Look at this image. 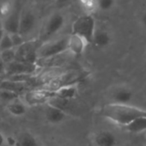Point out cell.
<instances>
[{
    "mask_svg": "<svg viewBox=\"0 0 146 146\" xmlns=\"http://www.w3.org/2000/svg\"><path fill=\"white\" fill-rule=\"evenodd\" d=\"M101 112L105 119L122 127L140 117L146 116V110L131 104H108L102 109Z\"/></svg>",
    "mask_w": 146,
    "mask_h": 146,
    "instance_id": "1",
    "label": "cell"
},
{
    "mask_svg": "<svg viewBox=\"0 0 146 146\" xmlns=\"http://www.w3.org/2000/svg\"><path fill=\"white\" fill-rule=\"evenodd\" d=\"M96 23L92 15H83L77 18L72 25V33L84 38L92 44L94 35L96 32Z\"/></svg>",
    "mask_w": 146,
    "mask_h": 146,
    "instance_id": "2",
    "label": "cell"
},
{
    "mask_svg": "<svg viewBox=\"0 0 146 146\" xmlns=\"http://www.w3.org/2000/svg\"><path fill=\"white\" fill-rule=\"evenodd\" d=\"M68 41L69 36H65L63 38L43 43L39 46L37 51L38 58L47 59L65 52L68 50Z\"/></svg>",
    "mask_w": 146,
    "mask_h": 146,
    "instance_id": "3",
    "label": "cell"
},
{
    "mask_svg": "<svg viewBox=\"0 0 146 146\" xmlns=\"http://www.w3.org/2000/svg\"><path fill=\"white\" fill-rule=\"evenodd\" d=\"M65 24V17L60 12H55L49 16L40 33V38L47 40L56 33H58Z\"/></svg>",
    "mask_w": 146,
    "mask_h": 146,
    "instance_id": "4",
    "label": "cell"
},
{
    "mask_svg": "<svg viewBox=\"0 0 146 146\" xmlns=\"http://www.w3.org/2000/svg\"><path fill=\"white\" fill-rule=\"evenodd\" d=\"M134 93L131 87L126 85H119L112 89L108 92V98L111 103L116 104H130V102L133 99Z\"/></svg>",
    "mask_w": 146,
    "mask_h": 146,
    "instance_id": "5",
    "label": "cell"
},
{
    "mask_svg": "<svg viewBox=\"0 0 146 146\" xmlns=\"http://www.w3.org/2000/svg\"><path fill=\"white\" fill-rule=\"evenodd\" d=\"M37 69L36 64L15 60L6 65V74L12 76H30Z\"/></svg>",
    "mask_w": 146,
    "mask_h": 146,
    "instance_id": "6",
    "label": "cell"
},
{
    "mask_svg": "<svg viewBox=\"0 0 146 146\" xmlns=\"http://www.w3.org/2000/svg\"><path fill=\"white\" fill-rule=\"evenodd\" d=\"M38 49L39 47H36L34 42H25L22 45L15 49L16 60L35 64V61L38 58Z\"/></svg>",
    "mask_w": 146,
    "mask_h": 146,
    "instance_id": "7",
    "label": "cell"
},
{
    "mask_svg": "<svg viewBox=\"0 0 146 146\" xmlns=\"http://www.w3.org/2000/svg\"><path fill=\"white\" fill-rule=\"evenodd\" d=\"M54 92L50 90H34L26 93L25 101L30 105H38L48 103L53 97Z\"/></svg>",
    "mask_w": 146,
    "mask_h": 146,
    "instance_id": "8",
    "label": "cell"
},
{
    "mask_svg": "<svg viewBox=\"0 0 146 146\" xmlns=\"http://www.w3.org/2000/svg\"><path fill=\"white\" fill-rule=\"evenodd\" d=\"M22 10L17 7H15L12 12L4 18L3 27L5 33L9 34L19 33L20 21H21Z\"/></svg>",
    "mask_w": 146,
    "mask_h": 146,
    "instance_id": "9",
    "label": "cell"
},
{
    "mask_svg": "<svg viewBox=\"0 0 146 146\" xmlns=\"http://www.w3.org/2000/svg\"><path fill=\"white\" fill-rule=\"evenodd\" d=\"M69 115L66 112L54 105L46 104L45 108V118L50 124L58 125L64 122Z\"/></svg>",
    "mask_w": 146,
    "mask_h": 146,
    "instance_id": "10",
    "label": "cell"
},
{
    "mask_svg": "<svg viewBox=\"0 0 146 146\" xmlns=\"http://www.w3.org/2000/svg\"><path fill=\"white\" fill-rule=\"evenodd\" d=\"M35 25H36V16L34 13L32 12L31 10L22 11L19 33L23 37L25 35H28L32 32Z\"/></svg>",
    "mask_w": 146,
    "mask_h": 146,
    "instance_id": "11",
    "label": "cell"
},
{
    "mask_svg": "<svg viewBox=\"0 0 146 146\" xmlns=\"http://www.w3.org/2000/svg\"><path fill=\"white\" fill-rule=\"evenodd\" d=\"M92 143L94 146H116L118 140L114 133L108 130H102L94 134Z\"/></svg>",
    "mask_w": 146,
    "mask_h": 146,
    "instance_id": "12",
    "label": "cell"
},
{
    "mask_svg": "<svg viewBox=\"0 0 146 146\" xmlns=\"http://www.w3.org/2000/svg\"><path fill=\"white\" fill-rule=\"evenodd\" d=\"M89 44V43L82 36L73 33L69 35L68 50L73 55H82Z\"/></svg>",
    "mask_w": 146,
    "mask_h": 146,
    "instance_id": "13",
    "label": "cell"
},
{
    "mask_svg": "<svg viewBox=\"0 0 146 146\" xmlns=\"http://www.w3.org/2000/svg\"><path fill=\"white\" fill-rule=\"evenodd\" d=\"M78 91V83H69L61 86L54 92V97L64 100H71L77 97Z\"/></svg>",
    "mask_w": 146,
    "mask_h": 146,
    "instance_id": "14",
    "label": "cell"
},
{
    "mask_svg": "<svg viewBox=\"0 0 146 146\" xmlns=\"http://www.w3.org/2000/svg\"><path fill=\"white\" fill-rule=\"evenodd\" d=\"M113 38L109 32L105 30H96L92 44L98 48H106L111 44Z\"/></svg>",
    "mask_w": 146,
    "mask_h": 146,
    "instance_id": "15",
    "label": "cell"
},
{
    "mask_svg": "<svg viewBox=\"0 0 146 146\" xmlns=\"http://www.w3.org/2000/svg\"><path fill=\"white\" fill-rule=\"evenodd\" d=\"M124 129L129 133H140L146 131V116L140 117L126 127H124Z\"/></svg>",
    "mask_w": 146,
    "mask_h": 146,
    "instance_id": "16",
    "label": "cell"
},
{
    "mask_svg": "<svg viewBox=\"0 0 146 146\" xmlns=\"http://www.w3.org/2000/svg\"><path fill=\"white\" fill-rule=\"evenodd\" d=\"M7 110L10 115L18 117V116H22L26 114L27 108L23 103H22L21 101L15 100V101H13V102L8 104Z\"/></svg>",
    "mask_w": 146,
    "mask_h": 146,
    "instance_id": "17",
    "label": "cell"
},
{
    "mask_svg": "<svg viewBox=\"0 0 146 146\" xmlns=\"http://www.w3.org/2000/svg\"><path fill=\"white\" fill-rule=\"evenodd\" d=\"M24 88H25V86L23 82H18V81H15L11 80H3L0 86V89L10 91L15 93H17L18 95L20 92H22L24 90Z\"/></svg>",
    "mask_w": 146,
    "mask_h": 146,
    "instance_id": "18",
    "label": "cell"
},
{
    "mask_svg": "<svg viewBox=\"0 0 146 146\" xmlns=\"http://www.w3.org/2000/svg\"><path fill=\"white\" fill-rule=\"evenodd\" d=\"M16 146H39L36 138L30 133H23L17 139Z\"/></svg>",
    "mask_w": 146,
    "mask_h": 146,
    "instance_id": "19",
    "label": "cell"
},
{
    "mask_svg": "<svg viewBox=\"0 0 146 146\" xmlns=\"http://www.w3.org/2000/svg\"><path fill=\"white\" fill-rule=\"evenodd\" d=\"M82 9L84 10L86 15H91L96 10L98 9L97 7V1L94 0H83L80 2Z\"/></svg>",
    "mask_w": 146,
    "mask_h": 146,
    "instance_id": "20",
    "label": "cell"
},
{
    "mask_svg": "<svg viewBox=\"0 0 146 146\" xmlns=\"http://www.w3.org/2000/svg\"><path fill=\"white\" fill-rule=\"evenodd\" d=\"M0 57L3 61V62L8 65L16 60V50L15 49H10L4 51L0 52Z\"/></svg>",
    "mask_w": 146,
    "mask_h": 146,
    "instance_id": "21",
    "label": "cell"
},
{
    "mask_svg": "<svg viewBox=\"0 0 146 146\" xmlns=\"http://www.w3.org/2000/svg\"><path fill=\"white\" fill-rule=\"evenodd\" d=\"M10 49H14L13 42H12L10 34L5 33L3 38L0 40V52L7 50H10Z\"/></svg>",
    "mask_w": 146,
    "mask_h": 146,
    "instance_id": "22",
    "label": "cell"
},
{
    "mask_svg": "<svg viewBox=\"0 0 146 146\" xmlns=\"http://www.w3.org/2000/svg\"><path fill=\"white\" fill-rule=\"evenodd\" d=\"M0 98L4 100V101L9 102V103H11L13 101L17 100L18 94L15 93L13 92L8 91V90H2V89H0Z\"/></svg>",
    "mask_w": 146,
    "mask_h": 146,
    "instance_id": "23",
    "label": "cell"
},
{
    "mask_svg": "<svg viewBox=\"0 0 146 146\" xmlns=\"http://www.w3.org/2000/svg\"><path fill=\"white\" fill-rule=\"evenodd\" d=\"M115 5V2L114 0H98L97 7L98 9L102 11H108L112 9Z\"/></svg>",
    "mask_w": 146,
    "mask_h": 146,
    "instance_id": "24",
    "label": "cell"
},
{
    "mask_svg": "<svg viewBox=\"0 0 146 146\" xmlns=\"http://www.w3.org/2000/svg\"><path fill=\"white\" fill-rule=\"evenodd\" d=\"M14 6L12 5L11 3L9 2H5V3H3L1 5H0V14L4 16V17H7L11 12L12 10L14 9Z\"/></svg>",
    "mask_w": 146,
    "mask_h": 146,
    "instance_id": "25",
    "label": "cell"
},
{
    "mask_svg": "<svg viewBox=\"0 0 146 146\" xmlns=\"http://www.w3.org/2000/svg\"><path fill=\"white\" fill-rule=\"evenodd\" d=\"M12 42H13V45L14 48L16 49L18 47H20L21 45H22L25 41L23 39V36H22L20 33H14V34H10Z\"/></svg>",
    "mask_w": 146,
    "mask_h": 146,
    "instance_id": "26",
    "label": "cell"
},
{
    "mask_svg": "<svg viewBox=\"0 0 146 146\" xmlns=\"http://www.w3.org/2000/svg\"><path fill=\"white\" fill-rule=\"evenodd\" d=\"M6 145L9 146H16L17 145V139L13 136H7Z\"/></svg>",
    "mask_w": 146,
    "mask_h": 146,
    "instance_id": "27",
    "label": "cell"
},
{
    "mask_svg": "<svg viewBox=\"0 0 146 146\" xmlns=\"http://www.w3.org/2000/svg\"><path fill=\"white\" fill-rule=\"evenodd\" d=\"M3 74H6V64L0 57V75Z\"/></svg>",
    "mask_w": 146,
    "mask_h": 146,
    "instance_id": "28",
    "label": "cell"
},
{
    "mask_svg": "<svg viewBox=\"0 0 146 146\" xmlns=\"http://www.w3.org/2000/svg\"><path fill=\"white\" fill-rule=\"evenodd\" d=\"M5 144H6V137L2 133H0V146H3Z\"/></svg>",
    "mask_w": 146,
    "mask_h": 146,
    "instance_id": "29",
    "label": "cell"
},
{
    "mask_svg": "<svg viewBox=\"0 0 146 146\" xmlns=\"http://www.w3.org/2000/svg\"><path fill=\"white\" fill-rule=\"evenodd\" d=\"M141 23L142 25L144 26V27L146 28V12L144 13V15H142V18H141Z\"/></svg>",
    "mask_w": 146,
    "mask_h": 146,
    "instance_id": "30",
    "label": "cell"
},
{
    "mask_svg": "<svg viewBox=\"0 0 146 146\" xmlns=\"http://www.w3.org/2000/svg\"><path fill=\"white\" fill-rule=\"evenodd\" d=\"M4 34H5V31L3 29V25H0V40L3 38Z\"/></svg>",
    "mask_w": 146,
    "mask_h": 146,
    "instance_id": "31",
    "label": "cell"
}]
</instances>
